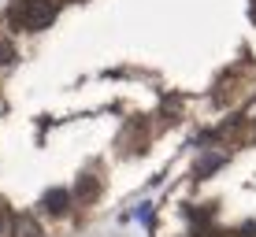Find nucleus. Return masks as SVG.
<instances>
[{
    "mask_svg": "<svg viewBox=\"0 0 256 237\" xmlns=\"http://www.w3.org/2000/svg\"><path fill=\"white\" fill-rule=\"evenodd\" d=\"M70 200H74V197H70L67 189H48L45 197H41V208H45L48 215H67L70 212Z\"/></svg>",
    "mask_w": 256,
    "mask_h": 237,
    "instance_id": "obj_2",
    "label": "nucleus"
},
{
    "mask_svg": "<svg viewBox=\"0 0 256 237\" xmlns=\"http://www.w3.org/2000/svg\"><path fill=\"white\" fill-rule=\"evenodd\" d=\"M8 237H45V234H41V223L34 215H15L8 226Z\"/></svg>",
    "mask_w": 256,
    "mask_h": 237,
    "instance_id": "obj_3",
    "label": "nucleus"
},
{
    "mask_svg": "<svg viewBox=\"0 0 256 237\" xmlns=\"http://www.w3.org/2000/svg\"><path fill=\"white\" fill-rule=\"evenodd\" d=\"M138 219L148 226V219H152V204H141V208H138Z\"/></svg>",
    "mask_w": 256,
    "mask_h": 237,
    "instance_id": "obj_7",
    "label": "nucleus"
},
{
    "mask_svg": "<svg viewBox=\"0 0 256 237\" xmlns=\"http://www.w3.org/2000/svg\"><path fill=\"white\" fill-rule=\"evenodd\" d=\"M15 59H19V48H15V41H0V67H12Z\"/></svg>",
    "mask_w": 256,
    "mask_h": 237,
    "instance_id": "obj_5",
    "label": "nucleus"
},
{
    "mask_svg": "<svg viewBox=\"0 0 256 237\" xmlns=\"http://www.w3.org/2000/svg\"><path fill=\"white\" fill-rule=\"evenodd\" d=\"M219 167H223V156H212V160H204L197 167V178H208L212 171H219Z\"/></svg>",
    "mask_w": 256,
    "mask_h": 237,
    "instance_id": "obj_6",
    "label": "nucleus"
},
{
    "mask_svg": "<svg viewBox=\"0 0 256 237\" xmlns=\"http://www.w3.org/2000/svg\"><path fill=\"white\" fill-rule=\"evenodd\" d=\"M96 193H100V182H96L93 174H82V178H78V186H74V193H70V197H78V204H82V200H93Z\"/></svg>",
    "mask_w": 256,
    "mask_h": 237,
    "instance_id": "obj_4",
    "label": "nucleus"
},
{
    "mask_svg": "<svg viewBox=\"0 0 256 237\" xmlns=\"http://www.w3.org/2000/svg\"><path fill=\"white\" fill-rule=\"evenodd\" d=\"M8 19H12L15 30H45V26L56 19V4L52 0H19V4L8 11Z\"/></svg>",
    "mask_w": 256,
    "mask_h": 237,
    "instance_id": "obj_1",
    "label": "nucleus"
}]
</instances>
